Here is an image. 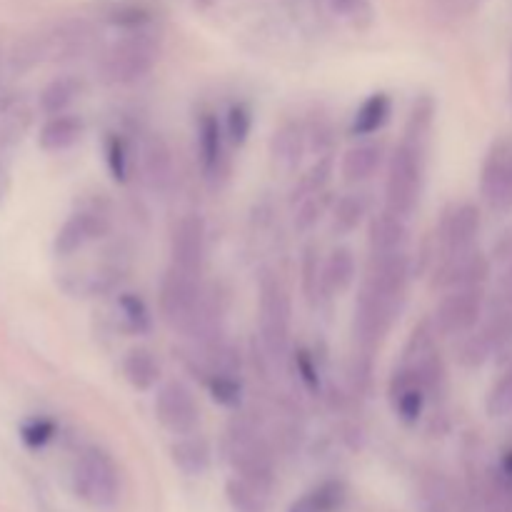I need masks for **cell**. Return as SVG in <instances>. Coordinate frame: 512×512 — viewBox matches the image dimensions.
Returning a JSON list of instances; mask_svg holds the SVG:
<instances>
[{"label":"cell","instance_id":"obj_39","mask_svg":"<svg viewBox=\"0 0 512 512\" xmlns=\"http://www.w3.org/2000/svg\"><path fill=\"white\" fill-rule=\"evenodd\" d=\"M330 8L335 10L338 15H343V18H360L363 13H368L370 10V0H328Z\"/></svg>","mask_w":512,"mask_h":512},{"label":"cell","instance_id":"obj_11","mask_svg":"<svg viewBox=\"0 0 512 512\" xmlns=\"http://www.w3.org/2000/svg\"><path fill=\"white\" fill-rule=\"evenodd\" d=\"M170 255H173V268L183 273L200 275L205 260V223L200 215H185L173 230V243H170Z\"/></svg>","mask_w":512,"mask_h":512},{"label":"cell","instance_id":"obj_32","mask_svg":"<svg viewBox=\"0 0 512 512\" xmlns=\"http://www.w3.org/2000/svg\"><path fill=\"white\" fill-rule=\"evenodd\" d=\"M225 495H228V503L233 505L235 512H265V493L255 485L245 483L243 478L235 475L233 480L225 488Z\"/></svg>","mask_w":512,"mask_h":512},{"label":"cell","instance_id":"obj_27","mask_svg":"<svg viewBox=\"0 0 512 512\" xmlns=\"http://www.w3.org/2000/svg\"><path fill=\"white\" fill-rule=\"evenodd\" d=\"M368 195L365 193H350L345 198L338 200L333 210V233L335 235H348L363 223V218L368 215Z\"/></svg>","mask_w":512,"mask_h":512},{"label":"cell","instance_id":"obj_5","mask_svg":"<svg viewBox=\"0 0 512 512\" xmlns=\"http://www.w3.org/2000/svg\"><path fill=\"white\" fill-rule=\"evenodd\" d=\"M73 488L90 508L110 510L120 500V473L115 460L100 448H85L73 468Z\"/></svg>","mask_w":512,"mask_h":512},{"label":"cell","instance_id":"obj_6","mask_svg":"<svg viewBox=\"0 0 512 512\" xmlns=\"http://www.w3.org/2000/svg\"><path fill=\"white\" fill-rule=\"evenodd\" d=\"M158 40L145 33L143 28L130 30L128 35L110 45L103 58V78L113 85L138 83L140 78L153 70L158 63Z\"/></svg>","mask_w":512,"mask_h":512},{"label":"cell","instance_id":"obj_16","mask_svg":"<svg viewBox=\"0 0 512 512\" xmlns=\"http://www.w3.org/2000/svg\"><path fill=\"white\" fill-rule=\"evenodd\" d=\"M140 178L155 193L173 183V153L160 135H148L140 145Z\"/></svg>","mask_w":512,"mask_h":512},{"label":"cell","instance_id":"obj_12","mask_svg":"<svg viewBox=\"0 0 512 512\" xmlns=\"http://www.w3.org/2000/svg\"><path fill=\"white\" fill-rule=\"evenodd\" d=\"M110 233V223L105 215L93 213V210H83V213L70 215L63 223V228L55 235V255L60 258H70L78 250L88 248L95 240L105 238Z\"/></svg>","mask_w":512,"mask_h":512},{"label":"cell","instance_id":"obj_2","mask_svg":"<svg viewBox=\"0 0 512 512\" xmlns=\"http://www.w3.org/2000/svg\"><path fill=\"white\" fill-rule=\"evenodd\" d=\"M425 143L413 138H403L395 148L388 163V178H385V210L410 218L415 213L423 195L425 180Z\"/></svg>","mask_w":512,"mask_h":512},{"label":"cell","instance_id":"obj_21","mask_svg":"<svg viewBox=\"0 0 512 512\" xmlns=\"http://www.w3.org/2000/svg\"><path fill=\"white\" fill-rule=\"evenodd\" d=\"M390 115H393V100L388 93H373L360 103V108L353 115V135L358 138H368V135L378 133L388 125Z\"/></svg>","mask_w":512,"mask_h":512},{"label":"cell","instance_id":"obj_33","mask_svg":"<svg viewBox=\"0 0 512 512\" xmlns=\"http://www.w3.org/2000/svg\"><path fill=\"white\" fill-rule=\"evenodd\" d=\"M205 383H208V390L210 395H213L215 403L225 405V408L240 405V398H243V383H240L238 373H210L205 375Z\"/></svg>","mask_w":512,"mask_h":512},{"label":"cell","instance_id":"obj_22","mask_svg":"<svg viewBox=\"0 0 512 512\" xmlns=\"http://www.w3.org/2000/svg\"><path fill=\"white\" fill-rule=\"evenodd\" d=\"M345 503H348V488L340 480H325L295 500L288 512H340Z\"/></svg>","mask_w":512,"mask_h":512},{"label":"cell","instance_id":"obj_10","mask_svg":"<svg viewBox=\"0 0 512 512\" xmlns=\"http://www.w3.org/2000/svg\"><path fill=\"white\" fill-rule=\"evenodd\" d=\"M480 190L493 210H512V143L508 140L495 143L485 158Z\"/></svg>","mask_w":512,"mask_h":512},{"label":"cell","instance_id":"obj_9","mask_svg":"<svg viewBox=\"0 0 512 512\" xmlns=\"http://www.w3.org/2000/svg\"><path fill=\"white\" fill-rule=\"evenodd\" d=\"M155 415L173 435H193L200 425V408L193 390L180 380H170L155 395Z\"/></svg>","mask_w":512,"mask_h":512},{"label":"cell","instance_id":"obj_7","mask_svg":"<svg viewBox=\"0 0 512 512\" xmlns=\"http://www.w3.org/2000/svg\"><path fill=\"white\" fill-rule=\"evenodd\" d=\"M400 308H403V300L400 298L378 293V290L368 288V285L360 288L358 303H355L353 330L363 355H368L370 358L373 350L380 348V343L388 338Z\"/></svg>","mask_w":512,"mask_h":512},{"label":"cell","instance_id":"obj_38","mask_svg":"<svg viewBox=\"0 0 512 512\" xmlns=\"http://www.w3.org/2000/svg\"><path fill=\"white\" fill-rule=\"evenodd\" d=\"M325 205H328V198H325V193H318V195H310V198H305L303 205H300V210H298V218H295V228H298V230L313 228V225L320 220V215H323Z\"/></svg>","mask_w":512,"mask_h":512},{"label":"cell","instance_id":"obj_14","mask_svg":"<svg viewBox=\"0 0 512 512\" xmlns=\"http://www.w3.org/2000/svg\"><path fill=\"white\" fill-rule=\"evenodd\" d=\"M480 233V210L465 203L450 210L440 225V255H460L475 248V238Z\"/></svg>","mask_w":512,"mask_h":512},{"label":"cell","instance_id":"obj_37","mask_svg":"<svg viewBox=\"0 0 512 512\" xmlns=\"http://www.w3.org/2000/svg\"><path fill=\"white\" fill-rule=\"evenodd\" d=\"M488 413L490 418H505L512 413V368L490 390Z\"/></svg>","mask_w":512,"mask_h":512},{"label":"cell","instance_id":"obj_1","mask_svg":"<svg viewBox=\"0 0 512 512\" xmlns=\"http://www.w3.org/2000/svg\"><path fill=\"white\" fill-rule=\"evenodd\" d=\"M213 308L215 303L205 293L200 275L183 273L173 265L165 270L160 280V315L175 333L193 338Z\"/></svg>","mask_w":512,"mask_h":512},{"label":"cell","instance_id":"obj_36","mask_svg":"<svg viewBox=\"0 0 512 512\" xmlns=\"http://www.w3.org/2000/svg\"><path fill=\"white\" fill-rule=\"evenodd\" d=\"M55 423L50 418H30L28 423H23V428H20V438H23V443L28 445V448L38 450V448H45V445L50 443V440L55 438Z\"/></svg>","mask_w":512,"mask_h":512},{"label":"cell","instance_id":"obj_41","mask_svg":"<svg viewBox=\"0 0 512 512\" xmlns=\"http://www.w3.org/2000/svg\"><path fill=\"white\" fill-rule=\"evenodd\" d=\"M478 3L480 0H443V8L450 10L453 15H460V13H470Z\"/></svg>","mask_w":512,"mask_h":512},{"label":"cell","instance_id":"obj_30","mask_svg":"<svg viewBox=\"0 0 512 512\" xmlns=\"http://www.w3.org/2000/svg\"><path fill=\"white\" fill-rule=\"evenodd\" d=\"M118 313L123 318L125 328L135 335H145L153 328V318L145 305V300L135 293H120L118 298Z\"/></svg>","mask_w":512,"mask_h":512},{"label":"cell","instance_id":"obj_8","mask_svg":"<svg viewBox=\"0 0 512 512\" xmlns=\"http://www.w3.org/2000/svg\"><path fill=\"white\" fill-rule=\"evenodd\" d=\"M480 315H483V290L455 288L435 308L433 328L443 338H458L478 325Z\"/></svg>","mask_w":512,"mask_h":512},{"label":"cell","instance_id":"obj_13","mask_svg":"<svg viewBox=\"0 0 512 512\" xmlns=\"http://www.w3.org/2000/svg\"><path fill=\"white\" fill-rule=\"evenodd\" d=\"M490 265L483 253L478 250H465L460 255L440 260V268L435 273V285L445 290L455 288H480L488 280Z\"/></svg>","mask_w":512,"mask_h":512},{"label":"cell","instance_id":"obj_18","mask_svg":"<svg viewBox=\"0 0 512 512\" xmlns=\"http://www.w3.org/2000/svg\"><path fill=\"white\" fill-rule=\"evenodd\" d=\"M420 503L425 512H465V498L458 485L445 475L433 473L420 485Z\"/></svg>","mask_w":512,"mask_h":512},{"label":"cell","instance_id":"obj_23","mask_svg":"<svg viewBox=\"0 0 512 512\" xmlns=\"http://www.w3.org/2000/svg\"><path fill=\"white\" fill-rule=\"evenodd\" d=\"M123 375L135 390H150L160 380V363L153 350L133 348L123 358Z\"/></svg>","mask_w":512,"mask_h":512},{"label":"cell","instance_id":"obj_29","mask_svg":"<svg viewBox=\"0 0 512 512\" xmlns=\"http://www.w3.org/2000/svg\"><path fill=\"white\" fill-rule=\"evenodd\" d=\"M78 93H80V83L75 78H70V75L50 80V83L43 88V93H40V110H43L48 118L50 115L65 113Z\"/></svg>","mask_w":512,"mask_h":512},{"label":"cell","instance_id":"obj_26","mask_svg":"<svg viewBox=\"0 0 512 512\" xmlns=\"http://www.w3.org/2000/svg\"><path fill=\"white\" fill-rule=\"evenodd\" d=\"M170 453H173L175 465L188 475H203L210 468V448L203 438L183 435Z\"/></svg>","mask_w":512,"mask_h":512},{"label":"cell","instance_id":"obj_31","mask_svg":"<svg viewBox=\"0 0 512 512\" xmlns=\"http://www.w3.org/2000/svg\"><path fill=\"white\" fill-rule=\"evenodd\" d=\"M330 175H333V158H330V155H323L308 173L300 175L298 185H295L293 190V203H298V200L303 203L310 195L325 193V188H328L330 183Z\"/></svg>","mask_w":512,"mask_h":512},{"label":"cell","instance_id":"obj_17","mask_svg":"<svg viewBox=\"0 0 512 512\" xmlns=\"http://www.w3.org/2000/svg\"><path fill=\"white\" fill-rule=\"evenodd\" d=\"M408 218L383 210V213L373 215L368 225V245L373 255L385 253H403L410 243V228L405 223Z\"/></svg>","mask_w":512,"mask_h":512},{"label":"cell","instance_id":"obj_3","mask_svg":"<svg viewBox=\"0 0 512 512\" xmlns=\"http://www.w3.org/2000/svg\"><path fill=\"white\" fill-rule=\"evenodd\" d=\"M225 458L233 465L238 478L268 493L273 485V455L268 443L248 420H233L225 433Z\"/></svg>","mask_w":512,"mask_h":512},{"label":"cell","instance_id":"obj_24","mask_svg":"<svg viewBox=\"0 0 512 512\" xmlns=\"http://www.w3.org/2000/svg\"><path fill=\"white\" fill-rule=\"evenodd\" d=\"M355 280V258L348 248H338L325 260L320 273V288L330 295H343Z\"/></svg>","mask_w":512,"mask_h":512},{"label":"cell","instance_id":"obj_28","mask_svg":"<svg viewBox=\"0 0 512 512\" xmlns=\"http://www.w3.org/2000/svg\"><path fill=\"white\" fill-rule=\"evenodd\" d=\"M390 398H393V408L403 423L415 425L423 415L425 403H428V393L420 385H390Z\"/></svg>","mask_w":512,"mask_h":512},{"label":"cell","instance_id":"obj_25","mask_svg":"<svg viewBox=\"0 0 512 512\" xmlns=\"http://www.w3.org/2000/svg\"><path fill=\"white\" fill-rule=\"evenodd\" d=\"M270 153H273V160L280 168H298L300 158L305 153V135L300 130V125L285 123L283 128L275 130L273 140H270Z\"/></svg>","mask_w":512,"mask_h":512},{"label":"cell","instance_id":"obj_4","mask_svg":"<svg viewBox=\"0 0 512 512\" xmlns=\"http://www.w3.org/2000/svg\"><path fill=\"white\" fill-rule=\"evenodd\" d=\"M290 315H293V303L288 290L278 275L265 273L260 278L258 323L265 355L273 363H283L290 353Z\"/></svg>","mask_w":512,"mask_h":512},{"label":"cell","instance_id":"obj_35","mask_svg":"<svg viewBox=\"0 0 512 512\" xmlns=\"http://www.w3.org/2000/svg\"><path fill=\"white\" fill-rule=\"evenodd\" d=\"M105 163H108L110 175L118 183H125L130 175V150L120 135H108L105 138Z\"/></svg>","mask_w":512,"mask_h":512},{"label":"cell","instance_id":"obj_34","mask_svg":"<svg viewBox=\"0 0 512 512\" xmlns=\"http://www.w3.org/2000/svg\"><path fill=\"white\" fill-rule=\"evenodd\" d=\"M250 130H253V115H250L248 105H230L228 115H225V138H228V143L235 145V148H243L250 138Z\"/></svg>","mask_w":512,"mask_h":512},{"label":"cell","instance_id":"obj_19","mask_svg":"<svg viewBox=\"0 0 512 512\" xmlns=\"http://www.w3.org/2000/svg\"><path fill=\"white\" fill-rule=\"evenodd\" d=\"M83 130L85 125L78 115H50V118L45 120L43 128H40L38 143L40 148L48 150V153H60V150L73 148V145L83 138Z\"/></svg>","mask_w":512,"mask_h":512},{"label":"cell","instance_id":"obj_15","mask_svg":"<svg viewBox=\"0 0 512 512\" xmlns=\"http://www.w3.org/2000/svg\"><path fill=\"white\" fill-rule=\"evenodd\" d=\"M225 143H228V138H225V128L218 123V118L210 113L200 115L198 158L205 180H210V183L225 178V173H228V150H225Z\"/></svg>","mask_w":512,"mask_h":512},{"label":"cell","instance_id":"obj_40","mask_svg":"<svg viewBox=\"0 0 512 512\" xmlns=\"http://www.w3.org/2000/svg\"><path fill=\"white\" fill-rule=\"evenodd\" d=\"M295 365H298V373H300V378H303V383L308 385L310 390H318V385H320L318 370H315L313 360H310V355L305 353V350H300L298 358H295Z\"/></svg>","mask_w":512,"mask_h":512},{"label":"cell","instance_id":"obj_20","mask_svg":"<svg viewBox=\"0 0 512 512\" xmlns=\"http://www.w3.org/2000/svg\"><path fill=\"white\" fill-rule=\"evenodd\" d=\"M380 163H383V148L378 143H360L343 155L340 173L345 183L360 185L378 173Z\"/></svg>","mask_w":512,"mask_h":512}]
</instances>
